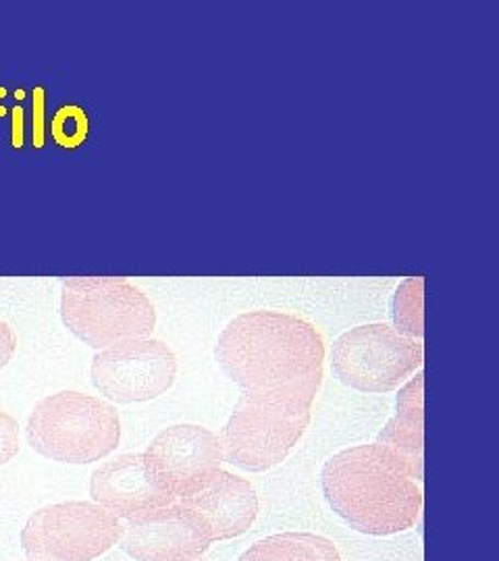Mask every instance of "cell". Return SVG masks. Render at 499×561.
<instances>
[{
    "instance_id": "obj_14",
    "label": "cell",
    "mask_w": 499,
    "mask_h": 561,
    "mask_svg": "<svg viewBox=\"0 0 499 561\" xmlns=\"http://www.w3.org/2000/svg\"><path fill=\"white\" fill-rule=\"evenodd\" d=\"M238 561H341L338 545L313 533H281L257 541Z\"/></svg>"
},
{
    "instance_id": "obj_9",
    "label": "cell",
    "mask_w": 499,
    "mask_h": 561,
    "mask_svg": "<svg viewBox=\"0 0 499 561\" xmlns=\"http://www.w3.org/2000/svg\"><path fill=\"white\" fill-rule=\"evenodd\" d=\"M146 458L173 497H192L217 477L223 463L219 437L199 424H173L152 439Z\"/></svg>"
},
{
    "instance_id": "obj_18",
    "label": "cell",
    "mask_w": 499,
    "mask_h": 561,
    "mask_svg": "<svg viewBox=\"0 0 499 561\" xmlns=\"http://www.w3.org/2000/svg\"><path fill=\"white\" fill-rule=\"evenodd\" d=\"M32 141L41 150L46 141V90L42 85L32 92Z\"/></svg>"
},
{
    "instance_id": "obj_15",
    "label": "cell",
    "mask_w": 499,
    "mask_h": 561,
    "mask_svg": "<svg viewBox=\"0 0 499 561\" xmlns=\"http://www.w3.org/2000/svg\"><path fill=\"white\" fill-rule=\"evenodd\" d=\"M392 321L399 335L422 340L424 335V280L410 277L401 280L392 300Z\"/></svg>"
},
{
    "instance_id": "obj_11",
    "label": "cell",
    "mask_w": 499,
    "mask_h": 561,
    "mask_svg": "<svg viewBox=\"0 0 499 561\" xmlns=\"http://www.w3.org/2000/svg\"><path fill=\"white\" fill-rule=\"evenodd\" d=\"M90 497L120 520L160 510L175 500L160 482L146 454H123L104 461L92 472Z\"/></svg>"
},
{
    "instance_id": "obj_13",
    "label": "cell",
    "mask_w": 499,
    "mask_h": 561,
    "mask_svg": "<svg viewBox=\"0 0 499 561\" xmlns=\"http://www.w3.org/2000/svg\"><path fill=\"white\" fill-rule=\"evenodd\" d=\"M375 445L404 474L420 484L424 461V377L420 370L399 387L396 416L381 428Z\"/></svg>"
},
{
    "instance_id": "obj_19",
    "label": "cell",
    "mask_w": 499,
    "mask_h": 561,
    "mask_svg": "<svg viewBox=\"0 0 499 561\" xmlns=\"http://www.w3.org/2000/svg\"><path fill=\"white\" fill-rule=\"evenodd\" d=\"M18 350V335L15 331L0 319V370L13 360Z\"/></svg>"
},
{
    "instance_id": "obj_20",
    "label": "cell",
    "mask_w": 499,
    "mask_h": 561,
    "mask_svg": "<svg viewBox=\"0 0 499 561\" xmlns=\"http://www.w3.org/2000/svg\"><path fill=\"white\" fill-rule=\"evenodd\" d=\"M23 108L21 106H15L13 108V148L15 150H21L23 148V138H25V134H23Z\"/></svg>"
},
{
    "instance_id": "obj_21",
    "label": "cell",
    "mask_w": 499,
    "mask_h": 561,
    "mask_svg": "<svg viewBox=\"0 0 499 561\" xmlns=\"http://www.w3.org/2000/svg\"><path fill=\"white\" fill-rule=\"evenodd\" d=\"M4 96H7V88H2V85H0V101H2ZM4 115H7V108L0 104V117H4Z\"/></svg>"
},
{
    "instance_id": "obj_2",
    "label": "cell",
    "mask_w": 499,
    "mask_h": 561,
    "mask_svg": "<svg viewBox=\"0 0 499 561\" xmlns=\"http://www.w3.org/2000/svg\"><path fill=\"white\" fill-rule=\"evenodd\" d=\"M322 493L350 528L371 537L410 530L419 520L422 491L379 447H348L325 461Z\"/></svg>"
},
{
    "instance_id": "obj_16",
    "label": "cell",
    "mask_w": 499,
    "mask_h": 561,
    "mask_svg": "<svg viewBox=\"0 0 499 561\" xmlns=\"http://www.w3.org/2000/svg\"><path fill=\"white\" fill-rule=\"evenodd\" d=\"M88 131H90V121H88L86 111L78 104L60 106L50 121L53 140L57 141V146L67 148V150H73L88 140Z\"/></svg>"
},
{
    "instance_id": "obj_17",
    "label": "cell",
    "mask_w": 499,
    "mask_h": 561,
    "mask_svg": "<svg viewBox=\"0 0 499 561\" xmlns=\"http://www.w3.org/2000/svg\"><path fill=\"white\" fill-rule=\"evenodd\" d=\"M20 451V424L0 410V468L13 460Z\"/></svg>"
},
{
    "instance_id": "obj_6",
    "label": "cell",
    "mask_w": 499,
    "mask_h": 561,
    "mask_svg": "<svg viewBox=\"0 0 499 561\" xmlns=\"http://www.w3.org/2000/svg\"><path fill=\"white\" fill-rule=\"evenodd\" d=\"M310 424V410L257 400L240 393L220 431L223 461L260 474L287 460Z\"/></svg>"
},
{
    "instance_id": "obj_3",
    "label": "cell",
    "mask_w": 499,
    "mask_h": 561,
    "mask_svg": "<svg viewBox=\"0 0 499 561\" xmlns=\"http://www.w3.org/2000/svg\"><path fill=\"white\" fill-rule=\"evenodd\" d=\"M60 321L88 347L104 352L150 337L157 327V310L127 279L76 277L63 280Z\"/></svg>"
},
{
    "instance_id": "obj_5",
    "label": "cell",
    "mask_w": 499,
    "mask_h": 561,
    "mask_svg": "<svg viewBox=\"0 0 499 561\" xmlns=\"http://www.w3.org/2000/svg\"><path fill=\"white\" fill-rule=\"evenodd\" d=\"M422 343L399 335L385 322L360 324L331 347L333 375L362 393H389L422 368Z\"/></svg>"
},
{
    "instance_id": "obj_10",
    "label": "cell",
    "mask_w": 499,
    "mask_h": 561,
    "mask_svg": "<svg viewBox=\"0 0 499 561\" xmlns=\"http://www.w3.org/2000/svg\"><path fill=\"white\" fill-rule=\"evenodd\" d=\"M211 545L206 524L181 503L129 518L120 541L136 561H200Z\"/></svg>"
},
{
    "instance_id": "obj_22",
    "label": "cell",
    "mask_w": 499,
    "mask_h": 561,
    "mask_svg": "<svg viewBox=\"0 0 499 561\" xmlns=\"http://www.w3.org/2000/svg\"><path fill=\"white\" fill-rule=\"evenodd\" d=\"M30 561H32V560H30Z\"/></svg>"
},
{
    "instance_id": "obj_8",
    "label": "cell",
    "mask_w": 499,
    "mask_h": 561,
    "mask_svg": "<svg viewBox=\"0 0 499 561\" xmlns=\"http://www.w3.org/2000/svg\"><path fill=\"white\" fill-rule=\"evenodd\" d=\"M178 377V358L165 341H127L92 358V385L115 403H141L167 393Z\"/></svg>"
},
{
    "instance_id": "obj_1",
    "label": "cell",
    "mask_w": 499,
    "mask_h": 561,
    "mask_svg": "<svg viewBox=\"0 0 499 561\" xmlns=\"http://www.w3.org/2000/svg\"><path fill=\"white\" fill-rule=\"evenodd\" d=\"M215 356L241 393L313 410L325 362V341L313 322L275 310L243 312L223 329Z\"/></svg>"
},
{
    "instance_id": "obj_12",
    "label": "cell",
    "mask_w": 499,
    "mask_h": 561,
    "mask_svg": "<svg viewBox=\"0 0 499 561\" xmlns=\"http://www.w3.org/2000/svg\"><path fill=\"white\" fill-rule=\"evenodd\" d=\"M180 503L199 514L213 542L238 539L259 518V495L254 486L227 470H219L202 491Z\"/></svg>"
},
{
    "instance_id": "obj_4",
    "label": "cell",
    "mask_w": 499,
    "mask_h": 561,
    "mask_svg": "<svg viewBox=\"0 0 499 561\" xmlns=\"http://www.w3.org/2000/svg\"><path fill=\"white\" fill-rule=\"evenodd\" d=\"M27 442L48 460L92 463L120 447V412L94 396L60 391L42 400L30 414Z\"/></svg>"
},
{
    "instance_id": "obj_7",
    "label": "cell",
    "mask_w": 499,
    "mask_h": 561,
    "mask_svg": "<svg viewBox=\"0 0 499 561\" xmlns=\"http://www.w3.org/2000/svg\"><path fill=\"white\" fill-rule=\"evenodd\" d=\"M123 524L94 502L46 505L21 530V547L32 561H92L120 545Z\"/></svg>"
}]
</instances>
